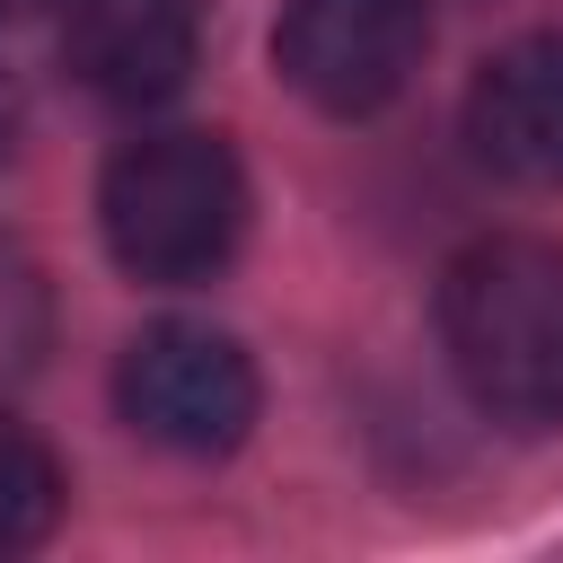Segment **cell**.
<instances>
[{
  "label": "cell",
  "mask_w": 563,
  "mask_h": 563,
  "mask_svg": "<svg viewBox=\"0 0 563 563\" xmlns=\"http://www.w3.org/2000/svg\"><path fill=\"white\" fill-rule=\"evenodd\" d=\"M440 352L501 431H563V246L475 238L440 273Z\"/></svg>",
  "instance_id": "cell-1"
},
{
  "label": "cell",
  "mask_w": 563,
  "mask_h": 563,
  "mask_svg": "<svg viewBox=\"0 0 563 563\" xmlns=\"http://www.w3.org/2000/svg\"><path fill=\"white\" fill-rule=\"evenodd\" d=\"M97 220L132 282H211L246 238V167L220 132H141L106 158Z\"/></svg>",
  "instance_id": "cell-2"
},
{
  "label": "cell",
  "mask_w": 563,
  "mask_h": 563,
  "mask_svg": "<svg viewBox=\"0 0 563 563\" xmlns=\"http://www.w3.org/2000/svg\"><path fill=\"white\" fill-rule=\"evenodd\" d=\"M114 405L123 422L167 449V457H229L246 431H255V405H264V378L246 361L238 334L220 325H194V317H167V325H141L114 361Z\"/></svg>",
  "instance_id": "cell-3"
},
{
  "label": "cell",
  "mask_w": 563,
  "mask_h": 563,
  "mask_svg": "<svg viewBox=\"0 0 563 563\" xmlns=\"http://www.w3.org/2000/svg\"><path fill=\"white\" fill-rule=\"evenodd\" d=\"M422 44H431V0H290L273 26L282 79L343 123L405 97V79L422 70Z\"/></svg>",
  "instance_id": "cell-4"
},
{
  "label": "cell",
  "mask_w": 563,
  "mask_h": 563,
  "mask_svg": "<svg viewBox=\"0 0 563 563\" xmlns=\"http://www.w3.org/2000/svg\"><path fill=\"white\" fill-rule=\"evenodd\" d=\"M62 62L106 106H167L202 62V0H62Z\"/></svg>",
  "instance_id": "cell-5"
},
{
  "label": "cell",
  "mask_w": 563,
  "mask_h": 563,
  "mask_svg": "<svg viewBox=\"0 0 563 563\" xmlns=\"http://www.w3.org/2000/svg\"><path fill=\"white\" fill-rule=\"evenodd\" d=\"M466 141L501 185L563 194V35H519L475 70Z\"/></svg>",
  "instance_id": "cell-6"
},
{
  "label": "cell",
  "mask_w": 563,
  "mask_h": 563,
  "mask_svg": "<svg viewBox=\"0 0 563 563\" xmlns=\"http://www.w3.org/2000/svg\"><path fill=\"white\" fill-rule=\"evenodd\" d=\"M62 519V466L44 440H26L18 422H0V554L44 545Z\"/></svg>",
  "instance_id": "cell-7"
},
{
  "label": "cell",
  "mask_w": 563,
  "mask_h": 563,
  "mask_svg": "<svg viewBox=\"0 0 563 563\" xmlns=\"http://www.w3.org/2000/svg\"><path fill=\"white\" fill-rule=\"evenodd\" d=\"M44 352H53V299H44V273L0 238V387H18Z\"/></svg>",
  "instance_id": "cell-8"
}]
</instances>
